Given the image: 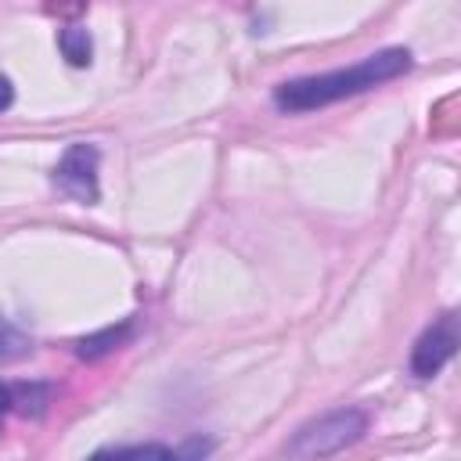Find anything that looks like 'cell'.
Instances as JSON below:
<instances>
[{"mask_svg":"<svg viewBox=\"0 0 461 461\" xmlns=\"http://www.w3.org/2000/svg\"><path fill=\"white\" fill-rule=\"evenodd\" d=\"M11 101H14V90H11V83H7L4 76H0V112H4V108H7Z\"/></svg>","mask_w":461,"mask_h":461,"instance_id":"obj_10","label":"cell"},{"mask_svg":"<svg viewBox=\"0 0 461 461\" xmlns=\"http://www.w3.org/2000/svg\"><path fill=\"white\" fill-rule=\"evenodd\" d=\"M411 68V50L403 47H389L378 50L349 68H335V72H321V76H303V79H288L274 90V104L281 112H313L324 108L331 101L364 94L371 86H382L396 76H403Z\"/></svg>","mask_w":461,"mask_h":461,"instance_id":"obj_1","label":"cell"},{"mask_svg":"<svg viewBox=\"0 0 461 461\" xmlns=\"http://www.w3.org/2000/svg\"><path fill=\"white\" fill-rule=\"evenodd\" d=\"M454 353H457V317H454V313H443V317L414 342L411 371H414L418 378H432Z\"/></svg>","mask_w":461,"mask_h":461,"instance_id":"obj_4","label":"cell"},{"mask_svg":"<svg viewBox=\"0 0 461 461\" xmlns=\"http://www.w3.org/2000/svg\"><path fill=\"white\" fill-rule=\"evenodd\" d=\"M25 339L7 324V321H0V360H11V357H18V353H25Z\"/></svg>","mask_w":461,"mask_h":461,"instance_id":"obj_8","label":"cell"},{"mask_svg":"<svg viewBox=\"0 0 461 461\" xmlns=\"http://www.w3.org/2000/svg\"><path fill=\"white\" fill-rule=\"evenodd\" d=\"M97 162H101V155L94 144H72L61 155V162L54 166V184L68 198L94 205L97 202Z\"/></svg>","mask_w":461,"mask_h":461,"instance_id":"obj_3","label":"cell"},{"mask_svg":"<svg viewBox=\"0 0 461 461\" xmlns=\"http://www.w3.org/2000/svg\"><path fill=\"white\" fill-rule=\"evenodd\" d=\"M126 331H130V324H119V328H104L101 335L79 339V342H76V353H79L83 360H94V357H101V353L115 349V346H119V342L126 339Z\"/></svg>","mask_w":461,"mask_h":461,"instance_id":"obj_7","label":"cell"},{"mask_svg":"<svg viewBox=\"0 0 461 461\" xmlns=\"http://www.w3.org/2000/svg\"><path fill=\"white\" fill-rule=\"evenodd\" d=\"M58 47H61V54L68 58V65H76V68L90 65L94 43H90V32H86L83 25H65V29L58 32Z\"/></svg>","mask_w":461,"mask_h":461,"instance_id":"obj_6","label":"cell"},{"mask_svg":"<svg viewBox=\"0 0 461 461\" xmlns=\"http://www.w3.org/2000/svg\"><path fill=\"white\" fill-rule=\"evenodd\" d=\"M90 461H180L176 450L162 443H137V447H115V450H97Z\"/></svg>","mask_w":461,"mask_h":461,"instance_id":"obj_5","label":"cell"},{"mask_svg":"<svg viewBox=\"0 0 461 461\" xmlns=\"http://www.w3.org/2000/svg\"><path fill=\"white\" fill-rule=\"evenodd\" d=\"M11 403H14V389H7V385L0 382V425H4V414L11 411Z\"/></svg>","mask_w":461,"mask_h":461,"instance_id":"obj_9","label":"cell"},{"mask_svg":"<svg viewBox=\"0 0 461 461\" xmlns=\"http://www.w3.org/2000/svg\"><path fill=\"white\" fill-rule=\"evenodd\" d=\"M367 432V414L360 407H335L321 418H310L285 443V461H324L353 447Z\"/></svg>","mask_w":461,"mask_h":461,"instance_id":"obj_2","label":"cell"}]
</instances>
